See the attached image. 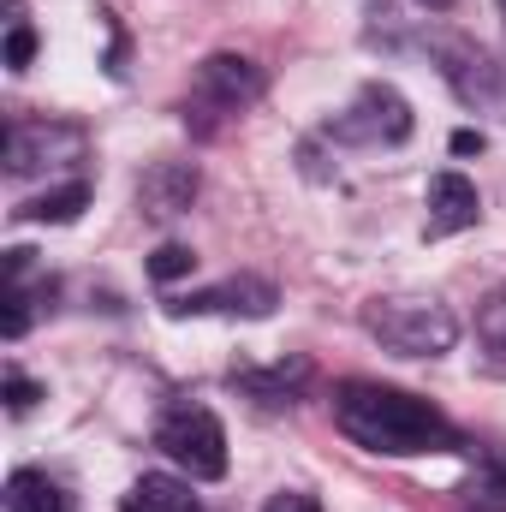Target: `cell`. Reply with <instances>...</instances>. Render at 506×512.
<instances>
[{"label":"cell","mask_w":506,"mask_h":512,"mask_svg":"<svg viewBox=\"0 0 506 512\" xmlns=\"http://www.w3.org/2000/svg\"><path fill=\"white\" fill-rule=\"evenodd\" d=\"M334 429L381 459H417L459 447V429L417 393L387 382H340L334 387Z\"/></svg>","instance_id":"6da1fadb"},{"label":"cell","mask_w":506,"mask_h":512,"mask_svg":"<svg viewBox=\"0 0 506 512\" xmlns=\"http://www.w3.org/2000/svg\"><path fill=\"white\" fill-rule=\"evenodd\" d=\"M364 328L376 334L393 358H441V352L459 346V316L441 298H423V292L370 298L364 304Z\"/></svg>","instance_id":"7a4b0ae2"},{"label":"cell","mask_w":506,"mask_h":512,"mask_svg":"<svg viewBox=\"0 0 506 512\" xmlns=\"http://www.w3.org/2000/svg\"><path fill=\"white\" fill-rule=\"evenodd\" d=\"M262 90H268V78H262V66H256V60H245V54H209V60L197 66V78H191L185 120L209 137L221 120L245 114Z\"/></svg>","instance_id":"3957f363"},{"label":"cell","mask_w":506,"mask_h":512,"mask_svg":"<svg viewBox=\"0 0 506 512\" xmlns=\"http://www.w3.org/2000/svg\"><path fill=\"white\" fill-rule=\"evenodd\" d=\"M155 447L191 477V483H221L227 477V429L209 405H173L161 423H155Z\"/></svg>","instance_id":"277c9868"},{"label":"cell","mask_w":506,"mask_h":512,"mask_svg":"<svg viewBox=\"0 0 506 512\" xmlns=\"http://www.w3.org/2000/svg\"><path fill=\"white\" fill-rule=\"evenodd\" d=\"M328 137H340V143H370V149H393V143H405L411 137V102L393 90V84H364L358 90V102L328 126Z\"/></svg>","instance_id":"5b68a950"},{"label":"cell","mask_w":506,"mask_h":512,"mask_svg":"<svg viewBox=\"0 0 506 512\" xmlns=\"http://www.w3.org/2000/svg\"><path fill=\"white\" fill-rule=\"evenodd\" d=\"M60 155L84 161V131L78 126H60V120H6V173L12 179L60 167Z\"/></svg>","instance_id":"8992f818"},{"label":"cell","mask_w":506,"mask_h":512,"mask_svg":"<svg viewBox=\"0 0 506 512\" xmlns=\"http://www.w3.org/2000/svg\"><path fill=\"white\" fill-rule=\"evenodd\" d=\"M274 304H280V292L268 286V280H256V274H233V280H221V286H203V292H191V298H167V316H274Z\"/></svg>","instance_id":"52a82bcc"},{"label":"cell","mask_w":506,"mask_h":512,"mask_svg":"<svg viewBox=\"0 0 506 512\" xmlns=\"http://www.w3.org/2000/svg\"><path fill=\"white\" fill-rule=\"evenodd\" d=\"M435 54H441V78H447L465 102H489V96H501L506 90V78L495 72V60H489L477 42H465V36H441Z\"/></svg>","instance_id":"ba28073f"},{"label":"cell","mask_w":506,"mask_h":512,"mask_svg":"<svg viewBox=\"0 0 506 512\" xmlns=\"http://www.w3.org/2000/svg\"><path fill=\"white\" fill-rule=\"evenodd\" d=\"M191 197H197V167H191V161H155V167L143 173V185H137V209H143L149 221L185 215Z\"/></svg>","instance_id":"9c48e42d"},{"label":"cell","mask_w":506,"mask_h":512,"mask_svg":"<svg viewBox=\"0 0 506 512\" xmlns=\"http://www.w3.org/2000/svg\"><path fill=\"white\" fill-rule=\"evenodd\" d=\"M477 215H483V197L465 173H435L429 179V239L465 233V227H477Z\"/></svg>","instance_id":"30bf717a"},{"label":"cell","mask_w":506,"mask_h":512,"mask_svg":"<svg viewBox=\"0 0 506 512\" xmlns=\"http://www.w3.org/2000/svg\"><path fill=\"white\" fill-rule=\"evenodd\" d=\"M304 382H310V364H304V358L274 364V370H233V387H239V393H251L256 405H268V411L292 405V399L304 393Z\"/></svg>","instance_id":"8fae6325"},{"label":"cell","mask_w":506,"mask_h":512,"mask_svg":"<svg viewBox=\"0 0 506 512\" xmlns=\"http://www.w3.org/2000/svg\"><path fill=\"white\" fill-rule=\"evenodd\" d=\"M120 512H203V501L191 495L185 477H167V471H143L131 483V495L120 501Z\"/></svg>","instance_id":"7c38bea8"},{"label":"cell","mask_w":506,"mask_h":512,"mask_svg":"<svg viewBox=\"0 0 506 512\" xmlns=\"http://www.w3.org/2000/svg\"><path fill=\"white\" fill-rule=\"evenodd\" d=\"M84 209H90V179H66V185H54V191H42V197L18 203L12 215H18V221H42V227H66V221H78Z\"/></svg>","instance_id":"4fadbf2b"},{"label":"cell","mask_w":506,"mask_h":512,"mask_svg":"<svg viewBox=\"0 0 506 512\" xmlns=\"http://www.w3.org/2000/svg\"><path fill=\"white\" fill-rule=\"evenodd\" d=\"M477 358L489 376H506V286H495L477 310Z\"/></svg>","instance_id":"5bb4252c"},{"label":"cell","mask_w":506,"mask_h":512,"mask_svg":"<svg viewBox=\"0 0 506 512\" xmlns=\"http://www.w3.org/2000/svg\"><path fill=\"white\" fill-rule=\"evenodd\" d=\"M6 512H72L60 483H48L42 471H12L6 477Z\"/></svg>","instance_id":"9a60e30c"},{"label":"cell","mask_w":506,"mask_h":512,"mask_svg":"<svg viewBox=\"0 0 506 512\" xmlns=\"http://www.w3.org/2000/svg\"><path fill=\"white\" fill-rule=\"evenodd\" d=\"M465 512H506V453H477V477L465 483Z\"/></svg>","instance_id":"2e32d148"},{"label":"cell","mask_w":506,"mask_h":512,"mask_svg":"<svg viewBox=\"0 0 506 512\" xmlns=\"http://www.w3.org/2000/svg\"><path fill=\"white\" fill-rule=\"evenodd\" d=\"M36 60V30H30V18H24V6L12 0L6 6V72H24Z\"/></svg>","instance_id":"e0dca14e"},{"label":"cell","mask_w":506,"mask_h":512,"mask_svg":"<svg viewBox=\"0 0 506 512\" xmlns=\"http://www.w3.org/2000/svg\"><path fill=\"white\" fill-rule=\"evenodd\" d=\"M191 268H197V251H191V245H173V239L149 256V280H161V286H167V280H185Z\"/></svg>","instance_id":"ac0fdd59"},{"label":"cell","mask_w":506,"mask_h":512,"mask_svg":"<svg viewBox=\"0 0 506 512\" xmlns=\"http://www.w3.org/2000/svg\"><path fill=\"white\" fill-rule=\"evenodd\" d=\"M24 328H30V292H24L18 280H6V298H0V334H6V340H24Z\"/></svg>","instance_id":"d6986e66"},{"label":"cell","mask_w":506,"mask_h":512,"mask_svg":"<svg viewBox=\"0 0 506 512\" xmlns=\"http://www.w3.org/2000/svg\"><path fill=\"white\" fill-rule=\"evenodd\" d=\"M36 399H42V387L30 382V376H18V370L6 376V411H12V417H24V411H30Z\"/></svg>","instance_id":"ffe728a7"},{"label":"cell","mask_w":506,"mask_h":512,"mask_svg":"<svg viewBox=\"0 0 506 512\" xmlns=\"http://www.w3.org/2000/svg\"><path fill=\"white\" fill-rule=\"evenodd\" d=\"M268 512H322V501H316V495H304V489H286V495H274V501H268Z\"/></svg>","instance_id":"44dd1931"},{"label":"cell","mask_w":506,"mask_h":512,"mask_svg":"<svg viewBox=\"0 0 506 512\" xmlns=\"http://www.w3.org/2000/svg\"><path fill=\"white\" fill-rule=\"evenodd\" d=\"M483 131H453V155H483Z\"/></svg>","instance_id":"7402d4cb"},{"label":"cell","mask_w":506,"mask_h":512,"mask_svg":"<svg viewBox=\"0 0 506 512\" xmlns=\"http://www.w3.org/2000/svg\"><path fill=\"white\" fill-rule=\"evenodd\" d=\"M417 6H423V12H447L453 0H417Z\"/></svg>","instance_id":"603a6c76"},{"label":"cell","mask_w":506,"mask_h":512,"mask_svg":"<svg viewBox=\"0 0 506 512\" xmlns=\"http://www.w3.org/2000/svg\"><path fill=\"white\" fill-rule=\"evenodd\" d=\"M495 6H501V18H506V0H495Z\"/></svg>","instance_id":"cb8c5ba5"}]
</instances>
